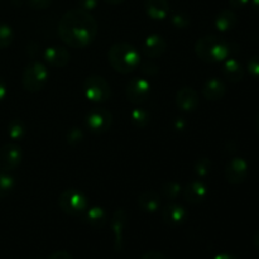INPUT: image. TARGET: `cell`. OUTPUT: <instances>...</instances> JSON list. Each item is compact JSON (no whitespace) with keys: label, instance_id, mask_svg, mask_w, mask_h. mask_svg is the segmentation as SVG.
Listing matches in <instances>:
<instances>
[{"label":"cell","instance_id":"cell-1","mask_svg":"<svg viewBox=\"0 0 259 259\" xmlns=\"http://www.w3.org/2000/svg\"><path fill=\"white\" fill-rule=\"evenodd\" d=\"M58 35L63 43L72 48H85L98 35V23L89 12L71 9L58 23Z\"/></svg>","mask_w":259,"mask_h":259},{"label":"cell","instance_id":"cell-2","mask_svg":"<svg viewBox=\"0 0 259 259\" xmlns=\"http://www.w3.org/2000/svg\"><path fill=\"white\" fill-rule=\"evenodd\" d=\"M108 60L114 71L126 75L139 67L141 53L129 43H115L109 48Z\"/></svg>","mask_w":259,"mask_h":259},{"label":"cell","instance_id":"cell-3","mask_svg":"<svg viewBox=\"0 0 259 259\" xmlns=\"http://www.w3.org/2000/svg\"><path fill=\"white\" fill-rule=\"evenodd\" d=\"M195 52L200 60L206 63L222 62L232 55V45L220 39L217 35H206L197 40Z\"/></svg>","mask_w":259,"mask_h":259},{"label":"cell","instance_id":"cell-4","mask_svg":"<svg viewBox=\"0 0 259 259\" xmlns=\"http://www.w3.org/2000/svg\"><path fill=\"white\" fill-rule=\"evenodd\" d=\"M47 67L39 61H33L25 66L22 76V85L29 93H38L46 86L48 81Z\"/></svg>","mask_w":259,"mask_h":259},{"label":"cell","instance_id":"cell-5","mask_svg":"<svg viewBox=\"0 0 259 259\" xmlns=\"http://www.w3.org/2000/svg\"><path fill=\"white\" fill-rule=\"evenodd\" d=\"M58 206L65 214L71 217H81L88 210L89 200L80 190L67 189L60 195Z\"/></svg>","mask_w":259,"mask_h":259},{"label":"cell","instance_id":"cell-6","mask_svg":"<svg viewBox=\"0 0 259 259\" xmlns=\"http://www.w3.org/2000/svg\"><path fill=\"white\" fill-rule=\"evenodd\" d=\"M83 93L93 103H105L111 98V89L108 81L99 75H91L83 81Z\"/></svg>","mask_w":259,"mask_h":259},{"label":"cell","instance_id":"cell-7","mask_svg":"<svg viewBox=\"0 0 259 259\" xmlns=\"http://www.w3.org/2000/svg\"><path fill=\"white\" fill-rule=\"evenodd\" d=\"M85 124L89 131L94 134H103L111 128L113 124V115L109 110L104 108L93 109L86 115Z\"/></svg>","mask_w":259,"mask_h":259},{"label":"cell","instance_id":"cell-8","mask_svg":"<svg viewBox=\"0 0 259 259\" xmlns=\"http://www.w3.org/2000/svg\"><path fill=\"white\" fill-rule=\"evenodd\" d=\"M23 159V152L18 144L7 143L0 147V169L12 172L19 167Z\"/></svg>","mask_w":259,"mask_h":259},{"label":"cell","instance_id":"cell-9","mask_svg":"<svg viewBox=\"0 0 259 259\" xmlns=\"http://www.w3.org/2000/svg\"><path fill=\"white\" fill-rule=\"evenodd\" d=\"M151 94V83L142 77H134L126 85V98L132 104H142L147 101Z\"/></svg>","mask_w":259,"mask_h":259},{"label":"cell","instance_id":"cell-10","mask_svg":"<svg viewBox=\"0 0 259 259\" xmlns=\"http://www.w3.org/2000/svg\"><path fill=\"white\" fill-rule=\"evenodd\" d=\"M247 175L248 163L244 158H240V157L230 159L225 167V179L232 185H239L244 182Z\"/></svg>","mask_w":259,"mask_h":259},{"label":"cell","instance_id":"cell-11","mask_svg":"<svg viewBox=\"0 0 259 259\" xmlns=\"http://www.w3.org/2000/svg\"><path fill=\"white\" fill-rule=\"evenodd\" d=\"M176 105L180 110L185 111V113H192L196 110L200 105V98L199 94L195 89L185 86V88L180 89L176 94Z\"/></svg>","mask_w":259,"mask_h":259},{"label":"cell","instance_id":"cell-12","mask_svg":"<svg viewBox=\"0 0 259 259\" xmlns=\"http://www.w3.org/2000/svg\"><path fill=\"white\" fill-rule=\"evenodd\" d=\"M128 214L124 209H118L114 211L110 220V227L114 233V250L120 252L123 249V234L125 229Z\"/></svg>","mask_w":259,"mask_h":259},{"label":"cell","instance_id":"cell-13","mask_svg":"<svg viewBox=\"0 0 259 259\" xmlns=\"http://www.w3.org/2000/svg\"><path fill=\"white\" fill-rule=\"evenodd\" d=\"M43 57H45V61L48 65L57 68H62L67 66L71 60L70 52L63 46H51V47L46 48Z\"/></svg>","mask_w":259,"mask_h":259},{"label":"cell","instance_id":"cell-14","mask_svg":"<svg viewBox=\"0 0 259 259\" xmlns=\"http://www.w3.org/2000/svg\"><path fill=\"white\" fill-rule=\"evenodd\" d=\"M162 220L166 223L169 227H179V225L184 224L187 219V211L182 205L176 204V202H171V204L166 205L161 212Z\"/></svg>","mask_w":259,"mask_h":259},{"label":"cell","instance_id":"cell-15","mask_svg":"<svg viewBox=\"0 0 259 259\" xmlns=\"http://www.w3.org/2000/svg\"><path fill=\"white\" fill-rule=\"evenodd\" d=\"M182 194H184V199L189 204L199 205L206 199L207 186L200 180H195V181H191L186 185V187L182 190Z\"/></svg>","mask_w":259,"mask_h":259},{"label":"cell","instance_id":"cell-16","mask_svg":"<svg viewBox=\"0 0 259 259\" xmlns=\"http://www.w3.org/2000/svg\"><path fill=\"white\" fill-rule=\"evenodd\" d=\"M143 53L148 58L161 57L167 50V42L162 35L151 34L144 39L143 46H142Z\"/></svg>","mask_w":259,"mask_h":259},{"label":"cell","instance_id":"cell-17","mask_svg":"<svg viewBox=\"0 0 259 259\" xmlns=\"http://www.w3.org/2000/svg\"><path fill=\"white\" fill-rule=\"evenodd\" d=\"M227 94V86L220 78L211 77L205 81L202 85V95L206 100L218 101L222 100Z\"/></svg>","mask_w":259,"mask_h":259},{"label":"cell","instance_id":"cell-18","mask_svg":"<svg viewBox=\"0 0 259 259\" xmlns=\"http://www.w3.org/2000/svg\"><path fill=\"white\" fill-rule=\"evenodd\" d=\"M144 10L153 20H164L169 15L168 0H144Z\"/></svg>","mask_w":259,"mask_h":259},{"label":"cell","instance_id":"cell-19","mask_svg":"<svg viewBox=\"0 0 259 259\" xmlns=\"http://www.w3.org/2000/svg\"><path fill=\"white\" fill-rule=\"evenodd\" d=\"M139 209L147 214H154L161 207V195L153 190H147L138 196Z\"/></svg>","mask_w":259,"mask_h":259},{"label":"cell","instance_id":"cell-20","mask_svg":"<svg viewBox=\"0 0 259 259\" xmlns=\"http://www.w3.org/2000/svg\"><path fill=\"white\" fill-rule=\"evenodd\" d=\"M222 72L223 76L232 83L240 82L244 77V68H243L242 63L235 60V58L229 57L225 60Z\"/></svg>","mask_w":259,"mask_h":259},{"label":"cell","instance_id":"cell-21","mask_svg":"<svg viewBox=\"0 0 259 259\" xmlns=\"http://www.w3.org/2000/svg\"><path fill=\"white\" fill-rule=\"evenodd\" d=\"M83 220L88 223L89 225H91L93 228H96V229H100V228H104L108 223V214H106L105 210L100 206H93L82 214Z\"/></svg>","mask_w":259,"mask_h":259},{"label":"cell","instance_id":"cell-22","mask_svg":"<svg viewBox=\"0 0 259 259\" xmlns=\"http://www.w3.org/2000/svg\"><path fill=\"white\" fill-rule=\"evenodd\" d=\"M215 28H217L219 32H229L233 28L237 25L238 23V17L233 10L230 9H224L217 15L215 18Z\"/></svg>","mask_w":259,"mask_h":259},{"label":"cell","instance_id":"cell-23","mask_svg":"<svg viewBox=\"0 0 259 259\" xmlns=\"http://www.w3.org/2000/svg\"><path fill=\"white\" fill-rule=\"evenodd\" d=\"M129 118H131L132 124H133L136 128H146L147 125L151 121V114L148 110L143 108H136L131 111L129 114Z\"/></svg>","mask_w":259,"mask_h":259},{"label":"cell","instance_id":"cell-24","mask_svg":"<svg viewBox=\"0 0 259 259\" xmlns=\"http://www.w3.org/2000/svg\"><path fill=\"white\" fill-rule=\"evenodd\" d=\"M8 136L10 139H14V141H20L25 137L27 134V126L23 123L20 119H13L12 121H9L8 124Z\"/></svg>","mask_w":259,"mask_h":259},{"label":"cell","instance_id":"cell-25","mask_svg":"<svg viewBox=\"0 0 259 259\" xmlns=\"http://www.w3.org/2000/svg\"><path fill=\"white\" fill-rule=\"evenodd\" d=\"M182 186L176 181H167L162 185L161 194L164 199L169 200V201H175L179 199V196L182 192Z\"/></svg>","mask_w":259,"mask_h":259},{"label":"cell","instance_id":"cell-26","mask_svg":"<svg viewBox=\"0 0 259 259\" xmlns=\"http://www.w3.org/2000/svg\"><path fill=\"white\" fill-rule=\"evenodd\" d=\"M15 186V180L9 172L0 171V199H4L5 196L13 191Z\"/></svg>","mask_w":259,"mask_h":259},{"label":"cell","instance_id":"cell-27","mask_svg":"<svg viewBox=\"0 0 259 259\" xmlns=\"http://www.w3.org/2000/svg\"><path fill=\"white\" fill-rule=\"evenodd\" d=\"M14 40V32L12 27L0 22V50L9 47Z\"/></svg>","mask_w":259,"mask_h":259},{"label":"cell","instance_id":"cell-28","mask_svg":"<svg viewBox=\"0 0 259 259\" xmlns=\"http://www.w3.org/2000/svg\"><path fill=\"white\" fill-rule=\"evenodd\" d=\"M171 23L177 29H186L191 24V19L184 12H176L171 15Z\"/></svg>","mask_w":259,"mask_h":259},{"label":"cell","instance_id":"cell-29","mask_svg":"<svg viewBox=\"0 0 259 259\" xmlns=\"http://www.w3.org/2000/svg\"><path fill=\"white\" fill-rule=\"evenodd\" d=\"M211 161H210L209 158H200L197 159V162L195 163V174H196V176L199 177H206L207 175L211 172Z\"/></svg>","mask_w":259,"mask_h":259},{"label":"cell","instance_id":"cell-30","mask_svg":"<svg viewBox=\"0 0 259 259\" xmlns=\"http://www.w3.org/2000/svg\"><path fill=\"white\" fill-rule=\"evenodd\" d=\"M141 71L147 76H156L159 72V67L151 60H147L144 62H141Z\"/></svg>","mask_w":259,"mask_h":259},{"label":"cell","instance_id":"cell-31","mask_svg":"<svg viewBox=\"0 0 259 259\" xmlns=\"http://www.w3.org/2000/svg\"><path fill=\"white\" fill-rule=\"evenodd\" d=\"M83 139V132L80 128H72L67 133V142L71 146H76V144L81 143Z\"/></svg>","mask_w":259,"mask_h":259},{"label":"cell","instance_id":"cell-32","mask_svg":"<svg viewBox=\"0 0 259 259\" xmlns=\"http://www.w3.org/2000/svg\"><path fill=\"white\" fill-rule=\"evenodd\" d=\"M247 70L252 77H254L255 80H259V55L253 56V57L248 61Z\"/></svg>","mask_w":259,"mask_h":259},{"label":"cell","instance_id":"cell-33","mask_svg":"<svg viewBox=\"0 0 259 259\" xmlns=\"http://www.w3.org/2000/svg\"><path fill=\"white\" fill-rule=\"evenodd\" d=\"M51 3H52V0H28V5L34 10L47 9Z\"/></svg>","mask_w":259,"mask_h":259},{"label":"cell","instance_id":"cell-34","mask_svg":"<svg viewBox=\"0 0 259 259\" xmlns=\"http://www.w3.org/2000/svg\"><path fill=\"white\" fill-rule=\"evenodd\" d=\"M99 4V0H78V7L80 9L90 13L91 10L95 9Z\"/></svg>","mask_w":259,"mask_h":259},{"label":"cell","instance_id":"cell-35","mask_svg":"<svg viewBox=\"0 0 259 259\" xmlns=\"http://www.w3.org/2000/svg\"><path fill=\"white\" fill-rule=\"evenodd\" d=\"M48 259H73V258L72 255H71L68 252H66V250H58V252H55L53 254H51Z\"/></svg>","mask_w":259,"mask_h":259},{"label":"cell","instance_id":"cell-36","mask_svg":"<svg viewBox=\"0 0 259 259\" xmlns=\"http://www.w3.org/2000/svg\"><path fill=\"white\" fill-rule=\"evenodd\" d=\"M141 259H167V257L164 254L159 252H147L142 255Z\"/></svg>","mask_w":259,"mask_h":259},{"label":"cell","instance_id":"cell-37","mask_svg":"<svg viewBox=\"0 0 259 259\" xmlns=\"http://www.w3.org/2000/svg\"><path fill=\"white\" fill-rule=\"evenodd\" d=\"M250 3V0H229V4L235 9H242V8L247 7Z\"/></svg>","mask_w":259,"mask_h":259},{"label":"cell","instance_id":"cell-38","mask_svg":"<svg viewBox=\"0 0 259 259\" xmlns=\"http://www.w3.org/2000/svg\"><path fill=\"white\" fill-rule=\"evenodd\" d=\"M174 128L176 129V131H179V132H181V131H184V129H186V121H185V119L181 118V116H180V118L175 119Z\"/></svg>","mask_w":259,"mask_h":259},{"label":"cell","instance_id":"cell-39","mask_svg":"<svg viewBox=\"0 0 259 259\" xmlns=\"http://www.w3.org/2000/svg\"><path fill=\"white\" fill-rule=\"evenodd\" d=\"M7 91H8L7 83H5L4 78L0 76V101H3L5 99V96H7Z\"/></svg>","mask_w":259,"mask_h":259},{"label":"cell","instance_id":"cell-40","mask_svg":"<svg viewBox=\"0 0 259 259\" xmlns=\"http://www.w3.org/2000/svg\"><path fill=\"white\" fill-rule=\"evenodd\" d=\"M214 259H237L234 255L227 254V253H223V254H218Z\"/></svg>","mask_w":259,"mask_h":259},{"label":"cell","instance_id":"cell-41","mask_svg":"<svg viewBox=\"0 0 259 259\" xmlns=\"http://www.w3.org/2000/svg\"><path fill=\"white\" fill-rule=\"evenodd\" d=\"M253 243H254V247L259 250V230L255 233L254 237H253Z\"/></svg>","mask_w":259,"mask_h":259},{"label":"cell","instance_id":"cell-42","mask_svg":"<svg viewBox=\"0 0 259 259\" xmlns=\"http://www.w3.org/2000/svg\"><path fill=\"white\" fill-rule=\"evenodd\" d=\"M105 3H108V4L110 5H118V4H121V3H124L125 0H104Z\"/></svg>","mask_w":259,"mask_h":259},{"label":"cell","instance_id":"cell-43","mask_svg":"<svg viewBox=\"0 0 259 259\" xmlns=\"http://www.w3.org/2000/svg\"><path fill=\"white\" fill-rule=\"evenodd\" d=\"M250 4H252L253 9L259 13V0H250Z\"/></svg>","mask_w":259,"mask_h":259},{"label":"cell","instance_id":"cell-44","mask_svg":"<svg viewBox=\"0 0 259 259\" xmlns=\"http://www.w3.org/2000/svg\"><path fill=\"white\" fill-rule=\"evenodd\" d=\"M255 131H257V133L259 134V115L257 116V119H255Z\"/></svg>","mask_w":259,"mask_h":259}]
</instances>
